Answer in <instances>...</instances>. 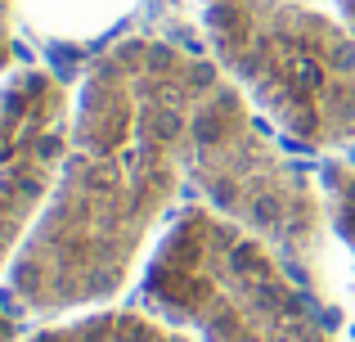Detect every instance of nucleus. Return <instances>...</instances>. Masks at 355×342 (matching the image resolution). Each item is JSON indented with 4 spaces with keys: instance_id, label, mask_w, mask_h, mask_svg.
I'll return each instance as SVG.
<instances>
[{
    "instance_id": "1",
    "label": "nucleus",
    "mask_w": 355,
    "mask_h": 342,
    "mask_svg": "<svg viewBox=\"0 0 355 342\" xmlns=\"http://www.w3.org/2000/svg\"><path fill=\"white\" fill-rule=\"evenodd\" d=\"M211 77V54L162 32L126 36L90 63L59 189L9 266L14 311L63 316L126 289L189 185Z\"/></svg>"
},
{
    "instance_id": "2",
    "label": "nucleus",
    "mask_w": 355,
    "mask_h": 342,
    "mask_svg": "<svg viewBox=\"0 0 355 342\" xmlns=\"http://www.w3.org/2000/svg\"><path fill=\"white\" fill-rule=\"evenodd\" d=\"M216 68L302 149L355 144V36L306 0H198Z\"/></svg>"
},
{
    "instance_id": "11",
    "label": "nucleus",
    "mask_w": 355,
    "mask_h": 342,
    "mask_svg": "<svg viewBox=\"0 0 355 342\" xmlns=\"http://www.w3.org/2000/svg\"><path fill=\"white\" fill-rule=\"evenodd\" d=\"M342 23H347V32L355 36V0H342Z\"/></svg>"
},
{
    "instance_id": "6",
    "label": "nucleus",
    "mask_w": 355,
    "mask_h": 342,
    "mask_svg": "<svg viewBox=\"0 0 355 342\" xmlns=\"http://www.w3.org/2000/svg\"><path fill=\"white\" fill-rule=\"evenodd\" d=\"M32 342H189V338L175 329V320L166 325V316H157V311H99V316L45 329Z\"/></svg>"
},
{
    "instance_id": "10",
    "label": "nucleus",
    "mask_w": 355,
    "mask_h": 342,
    "mask_svg": "<svg viewBox=\"0 0 355 342\" xmlns=\"http://www.w3.org/2000/svg\"><path fill=\"white\" fill-rule=\"evenodd\" d=\"M148 5L162 14V23H171V18H180V5H184V0H148Z\"/></svg>"
},
{
    "instance_id": "9",
    "label": "nucleus",
    "mask_w": 355,
    "mask_h": 342,
    "mask_svg": "<svg viewBox=\"0 0 355 342\" xmlns=\"http://www.w3.org/2000/svg\"><path fill=\"white\" fill-rule=\"evenodd\" d=\"M0 342H18V316L9 307H0Z\"/></svg>"
},
{
    "instance_id": "3",
    "label": "nucleus",
    "mask_w": 355,
    "mask_h": 342,
    "mask_svg": "<svg viewBox=\"0 0 355 342\" xmlns=\"http://www.w3.org/2000/svg\"><path fill=\"white\" fill-rule=\"evenodd\" d=\"M302 284L270 243L189 203L157 239L139 298L207 342H333Z\"/></svg>"
},
{
    "instance_id": "7",
    "label": "nucleus",
    "mask_w": 355,
    "mask_h": 342,
    "mask_svg": "<svg viewBox=\"0 0 355 342\" xmlns=\"http://www.w3.org/2000/svg\"><path fill=\"white\" fill-rule=\"evenodd\" d=\"M324 185V212H329V230L351 248L355 257V158H329L320 171Z\"/></svg>"
},
{
    "instance_id": "4",
    "label": "nucleus",
    "mask_w": 355,
    "mask_h": 342,
    "mask_svg": "<svg viewBox=\"0 0 355 342\" xmlns=\"http://www.w3.org/2000/svg\"><path fill=\"white\" fill-rule=\"evenodd\" d=\"M189 189L225 221L270 243L306 284H324L329 212L311 176L257 122V104L216 68L198 104Z\"/></svg>"
},
{
    "instance_id": "8",
    "label": "nucleus",
    "mask_w": 355,
    "mask_h": 342,
    "mask_svg": "<svg viewBox=\"0 0 355 342\" xmlns=\"http://www.w3.org/2000/svg\"><path fill=\"white\" fill-rule=\"evenodd\" d=\"M14 63V0H0V77Z\"/></svg>"
},
{
    "instance_id": "5",
    "label": "nucleus",
    "mask_w": 355,
    "mask_h": 342,
    "mask_svg": "<svg viewBox=\"0 0 355 342\" xmlns=\"http://www.w3.org/2000/svg\"><path fill=\"white\" fill-rule=\"evenodd\" d=\"M72 144V99L50 68L0 86V271L14 266L59 189Z\"/></svg>"
}]
</instances>
